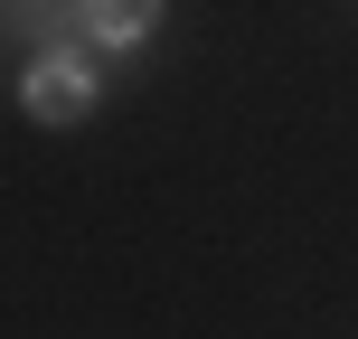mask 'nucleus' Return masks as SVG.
Instances as JSON below:
<instances>
[{"label": "nucleus", "mask_w": 358, "mask_h": 339, "mask_svg": "<svg viewBox=\"0 0 358 339\" xmlns=\"http://www.w3.org/2000/svg\"><path fill=\"white\" fill-rule=\"evenodd\" d=\"M19 104H29V123H85L94 104H104V75H94V57L85 48H38L29 57V75H19Z\"/></svg>", "instance_id": "nucleus-1"}, {"label": "nucleus", "mask_w": 358, "mask_h": 339, "mask_svg": "<svg viewBox=\"0 0 358 339\" xmlns=\"http://www.w3.org/2000/svg\"><path fill=\"white\" fill-rule=\"evenodd\" d=\"M161 29V10L151 0H113V10H38V38L48 48H142V38Z\"/></svg>", "instance_id": "nucleus-2"}]
</instances>
